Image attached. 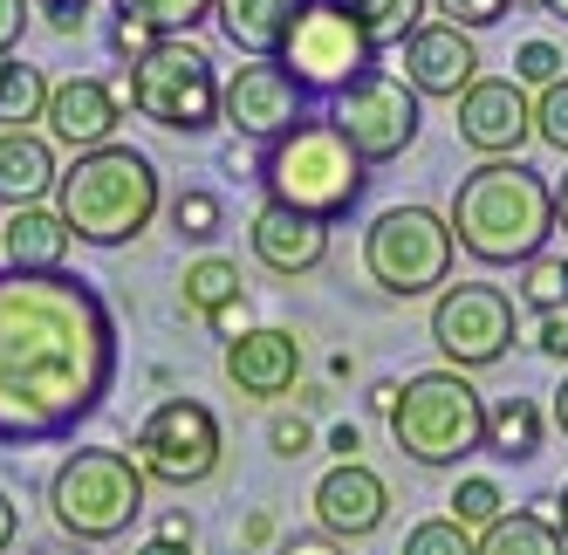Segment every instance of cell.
Here are the masks:
<instances>
[{
    "label": "cell",
    "instance_id": "obj_20",
    "mask_svg": "<svg viewBox=\"0 0 568 555\" xmlns=\"http://www.w3.org/2000/svg\"><path fill=\"white\" fill-rule=\"evenodd\" d=\"M302 14H308V0H213L220 34L247 62H281V49H288Z\"/></svg>",
    "mask_w": 568,
    "mask_h": 555
},
{
    "label": "cell",
    "instance_id": "obj_21",
    "mask_svg": "<svg viewBox=\"0 0 568 555\" xmlns=\"http://www.w3.org/2000/svg\"><path fill=\"white\" fill-rule=\"evenodd\" d=\"M69 248H75V233L55 206H21L0 226V268L8 274H62Z\"/></svg>",
    "mask_w": 568,
    "mask_h": 555
},
{
    "label": "cell",
    "instance_id": "obj_10",
    "mask_svg": "<svg viewBox=\"0 0 568 555\" xmlns=\"http://www.w3.org/2000/svg\"><path fill=\"white\" fill-rule=\"evenodd\" d=\"M520 343V302L500 282H453L432 302V350L445 356V371H494L507 364V350Z\"/></svg>",
    "mask_w": 568,
    "mask_h": 555
},
{
    "label": "cell",
    "instance_id": "obj_23",
    "mask_svg": "<svg viewBox=\"0 0 568 555\" xmlns=\"http://www.w3.org/2000/svg\"><path fill=\"white\" fill-rule=\"evenodd\" d=\"M548 405L541 398H494L486 405V446L479 453H494L500 466H527V460H541L548 446Z\"/></svg>",
    "mask_w": 568,
    "mask_h": 555
},
{
    "label": "cell",
    "instance_id": "obj_3",
    "mask_svg": "<svg viewBox=\"0 0 568 555\" xmlns=\"http://www.w3.org/2000/svg\"><path fill=\"white\" fill-rule=\"evenodd\" d=\"M49 206L69 220V233L83 248H131L138 233H151V220L165 213V179H158L151 151L116 138L103 151L69 158Z\"/></svg>",
    "mask_w": 568,
    "mask_h": 555
},
{
    "label": "cell",
    "instance_id": "obj_50",
    "mask_svg": "<svg viewBox=\"0 0 568 555\" xmlns=\"http://www.w3.org/2000/svg\"><path fill=\"white\" fill-rule=\"evenodd\" d=\"M555 233H568V172L555 179Z\"/></svg>",
    "mask_w": 568,
    "mask_h": 555
},
{
    "label": "cell",
    "instance_id": "obj_22",
    "mask_svg": "<svg viewBox=\"0 0 568 555\" xmlns=\"http://www.w3.org/2000/svg\"><path fill=\"white\" fill-rule=\"evenodd\" d=\"M55 144L42 131H0V206L21 213V206H49L55 200Z\"/></svg>",
    "mask_w": 568,
    "mask_h": 555
},
{
    "label": "cell",
    "instance_id": "obj_35",
    "mask_svg": "<svg viewBox=\"0 0 568 555\" xmlns=\"http://www.w3.org/2000/svg\"><path fill=\"white\" fill-rule=\"evenodd\" d=\"M535 138H541L548 151H561V158H568V75L535 97Z\"/></svg>",
    "mask_w": 568,
    "mask_h": 555
},
{
    "label": "cell",
    "instance_id": "obj_47",
    "mask_svg": "<svg viewBox=\"0 0 568 555\" xmlns=\"http://www.w3.org/2000/svg\"><path fill=\"white\" fill-rule=\"evenodd\" d=\"M548 425H555L561 440H568V371H561V384L548 391Z\"/></svg>",
    "mask_w": 568,
    "mask_h": 555
},
{
    "label": "cell",
    "instance_id": "obj_26",
    "mask_svg": "<svg viewBox=\"0 0 568 555\" xmlns=\"http://www.w3.org/2000/svg\"><path fill=\"white\" fill-rule=\"evenodd\" d=\"M336 8H343L363 34H371V49L384 56V49H404V42L425 28V8H432V0H336Z\"/></svg>",
    "mask_w": 568,
    "mask_h": 555
},
{
    "label": "cell",
    "instance_id": "obj_27",
    "mask_svg": "<svg viewBox=\"0 0 568 555\" xmlns=\"http://www.w3.org/2000/svg\"><path fill=\"white\" fill-rule=\"evenodd\" d=\"M185 309H199L213 323L220 309H233V302H247V274H240V261H226V254H199L192 268H185Z\"/></svg>",
    "mask_w": 568,
    "mask_h": 555
},
{
    "label": "cell",
    "instance_id": "obj_25",
    "mask_svg": "<svg viewBox=\"0 0 568 555\" xmlns=\"http://www.w3.org/2000/svg\"><path fill=\"white\" fill-rule=\"evenodd\" d=\"M49 90L55 83L34 62L8 56V62H0V131H34L49 117Z\"/></svg>",
    "mask_w": 568,
    "mask_h": 555
},
{
    "label": "cell",
    "instance_id": "obj_7",
    "mask_svg": "<svg viewBox=\"0 0 568 555\" xmlns=\"http://www.w3.org/2000/svg\"><path fill=\"white\" fill-rule=\"evenodd\" d=\"M453 254H459V241L438 206H384L363 226V274L390 302L453 289Z\"/></svg>",
    "mask_w": 568,
    "mask_h": 555
},
{
    "label": "cell",
    "instance_id": "obj_45",
    "mask_svg": "<svg viewBox=\"0 0 568 555\" xmlns=\"http://www.w3.org/2000/svg\"><path fill=\"white\" fill-rule=\"evenodd\" d=\"M281 555H343V548H336V535H288Z\"/></svg>",
    "mask_w": 568,
    "mask_h": 555
},
{
    "label": "cell",
    "instance_id": "obj_13",
    "mask_svg": "<svg viewBox=\"0 0 568 555\" xmlns=\"http://www.w3.org/2000/svg\"><path fill=\"white\" fill-rule=\"evenodd\" d=\"M302 117H308V97H302V83L281 62H240L220 83V124L233 138H247V144L288 138Z\"/></svg>",
    "mask_w": 568,
    "mask_h": 555
},
{
    "label": "cell",
    "instance_id": "obj_46",
    "mask_svg": "<svg viewBox=\"0 0 568 555\" xmlns=\"http://www.w3.org/2000/svg\"><path fill=\"white\" fill-rule=\"evenodd\" d=\"M329 453H336V460H356V453H363V425H336V432H329Z\"/></svg>",
    "mask_w": 568,
    "mask_h": 555
},
{
    "label": "cell",
    "instance_id": "obj_37",
    "mask_svg": "<svg viewBox=\"0 0 568 555\" xmlns=\"http://www.w3.org/2000/svg\"><path fill=\"white\" fill-rule=\"evenodd\" d=\"M158 42H165V34H151V28H144V21H131V14H110V28H103V49L124 62V69H131V62H144Z\"/></svg>",
    "mask_w": 568,
    "mask_h": 555
},
{
    "label": "cell",
    "instance_id": "obj_15",
    "mask_svg": "<svg viewBox=\"0 0 568 555\" xmlns=\"http://www.w3.org/2000/svg\"><path fill=\"white\" fill-rule=\"evenodd\" d=\"M453 110H459V144L479 158H520V144L535 138V97L514 75H479Z\"/></svg>",
    "mask_w": 568,
    "mask_h": 555
},
{
    "label": "cell",
    "instance_id": "obj_2",
    "mask_svg": "<svg viewBox=\"0 0 568 555\" xmlns=\"http://www.w3.org/2000/svg\"><path fill=\"white\" fill-rule=\"evenodd\" d=\"M445 226H453V241L479 268H514L520 274L535 254H548L555 185L527 165V158H479V165L453 185Z\"/></svg>",
    "mask_w": 568,
    "mask_h": 555
},
{
    "label": "cell",
    "instance_id": "obj_41",
    "mask_svg": "<svg viewBox=\"0 0 568 555\" xmlns=\"http://www.w3.org/2000/svg\"><path fill=\"white\" fill-rule=\"evenodd\" d=\"M158 542H185V548H199V522H192V514L185 507H165V514H158V528H151Z\"/></svg>",
    "mask_w": 568,
    "mask_h": 555
},
{
    "label": "cell",
    "instance_id": "obj_36",
    "mask_svg": "<svg viewBox=\"0 0 568 555\" xmlns=\"http://www.w3.org/2000/svg\"><path fill=\"white\" fill-rule=\"evenodd\" d=\"M514 8H520V0H432V14H438V21H453V28H466V34L507 21Z\"/></svg>",
    "mask_w": 568,
    "mask_h": 555
},
{
    "label": "cell",
    "instance_id": "obj_40",
    "mask_svg": "<svg viewBox=\"0 0 568 555\" xmlns=\"http://www.w3.org/2000/svg\"><path fill=\"white\" fill-rule=\"evenodd\" d=\"M535 350L548 356V364L568 371V315H541V323H535Z\"/></svg>",
    "mask_w": 568,
    "mask_h": 555
},
{
    "label": "cell",
    "instance_id": "obj_54",
    "mask_svg": "<svg viewBox=\"0 0 568 555\" xmlns=\"http://www.w3.org/2000/svg\"><path fill=\"white\" fill-rule=\"evenodd\" d=\"M0 274H8V268H0Z\"/></svg>",
    "mask_w": 568,
    "mask_h": 555
},
{
    "label": "cell",
    "instance_id": "obj_42",
    "mask_svg": "<svg viewBox=\"0 0 568 555\" xmlns=\"http://www.w3.org/2000/svg\"><path fill=\"white\" fill-rule=\"evenodd\" d=\"M274 535H281V528H274V514H267V507H254L247 522H240V548H274Z\"/></svg>",
    "mask_w": 568,
    "mask_h": 555
},
{
    "label": "cell",
    "instance_id": "obj_5",
    "mask_svg": "<svg viewBox=\"0 0 568 555\" xmlns=\"http://www.w3.org/2000/svg\"><path fill=\"white\" fill-rule=\"evenodd\" d=\"M151 507V481L124 446H75L49 473V514L75 548L124 542Z\"/></svg>",
    "mask_w": 568,
    "mask_h": 555
},
{
    "label": "cell",
    "instance_id": "obj_43",
    "mask_svg": "<svg viewBox=\"0 0 568 555\" xmlns=\"http://www.w3.org/2000/svg\"><path fill=\"white\" fill-rule=\"evenodd\" d=\"M240 330H254V309H247V302H233V309L213 315V336H220V343H233Z\"/></svg>",
    "mask_w": 568,
    "mask_h": 555
},
{
    "label": "cell",
    "instance_id": "obj_38",
    "mask_svg": "<svg viewBox=\"0 0 568 555\" xmlns=\"http://www.w3.org/2000/svg\"><path fill=\"white\" fill-rule=\"evenodd\" d=\"M90 8H97V0H34V14H42L49 34H62V42H75V34H83Z\"/></svg>",
    "mask_w": 568,
    "mask_h": 555
},
{
    "label": "cell",
    "instance_id": "obj_32",
    "mask_svg": "<svg viewBox=\"0 0 568 555\" xmlns=\"http://www.w3.org/2000/svg\"><path fill=\"white\" fill-rule=\"evenodd\" d=\"M404 555H479V535H466L453 514H432L404 528Z\"/></svg>",
    "mask_w": 568,
    "mask_h": 555
},
{
    "label": "cell",
    "instance_id": "obj_53",
    "mask_svg": "<svg viewBox=\"0 0 568 555\" xmlns=\"http://www.w3.org/2000/svg\"><path fill=\"white\" fill-rule=\"evenodd\" d=\"M535 8H541L548 21H561V28H568V0H535Z\"/></svg>",
    "mask_w": 568,
    "mask_h": 555
},
{
    "label": "cell",
    "instance_id": "obj_48",
    "mask_svg": "<svg viewBox=\"0 0 568 555\" xmlns=\"http://www.w3.org/2000/svg\"><path fill=\"white\" fill-rule=\"evenodd\" d=\"M397 391H404L397 377H377V384H371V412H377V418H390V405H397Z\"/></svg>",
    "mask_w": 568,
    "mask_h": 555
},
{
    "label": "cell",
    "instance_id": "obj_11",
    "mask_svg": "<svg viewBox=\"0 0 568 555\" xmlns=\"http://www.w3.org/2000/svg\"><path fill=\"white\" fill-rule=\"evenodd\" d=\"M281 69L302 83V97H343V90H356L371 69H384L377 62V49H371V34H363L336 0H308V14L295 21V34H288V49H281Z\"/></svg>",
    "mask_w": 568,
    "mask_h": 555
},
{
    "label": "cell",
    "instance_id": "obj_18",
    "mask_svg": "<svg viewBox=\"0 0 568 555\" xmlns=\"http://www.w3.org/2000/svg\"><path fill=\"white\" fill-rule=\"evenodd\" d=\"M404 83L418 90V103H459L479 83V42L453 21H425L412 42H404Z\"/></svg>",
    "mask_w": 568,
    "mask_h": 555
},
{
    "label": "cell",
    "instance_id": "obj_51",
    "mask_svg": "<svg viewBox=\"0 0 568 555\" xmlns=\"http://www.w3.org/2000/svg\"><path fill=\"white\" fill-rule=\"evenodd\" d=\"M322 405V384H295V412H315Z\"/></svg>",
    "mask_w": 568,
    "mask_h": 555
},
{
    "label": "cell",
    "instance_id": "obj_9",
    "mask_svg": "<svg viewBox=\"0 0 568 555\" xmlns=\"http://www.w3.org/2000/svg\"><path fill=\"white\" fill-rule=\"evenodd\" d=\"M131 460L144 466L151 487H206L226 460V425L206 398H158L131 432Z\"/></svg>",
    "mask_w": 568,
    "mask_h": 555
},
{
    "label": "cell",
    "instance_id": "obj_28",
    "mask_svg": "<svg viewBox=\"0 0 568 555\" xmlns=\"http://www.w3.org/2000/svg\"><path fill=\"white\" fill-rule=\"evenodd\" d=\"M165 220H172V233L179 241H192V248H213L220 233H226V200L213 185H179L172 200H165Z\"/></svg>",
    "mask_w": 568,
    "mask_h": 555
},
{
    "label": "cell",
    "instance_id": "obj_30",
    "mask_svg": "<svg viewBox=\"0 0 568 555\" xmlns=\"http://www.w3.org/2000/svg\"><path fill=\"white\" fill-rule=\"evenodd\" d=\"M445 507H453V522L466 535H486L507 514V494H500L494 473H459V487H453V501H445Z\"/></svg>",
    "mask_w": 568,
    "mask_h": 555
},
{
    "label": "cell",
    "instance_id": "obj_52",
    "mask_svg": "<svg viewBox=\"0 0 568 555\" xmlns=\"http://www.w3.org/2000/svg\"><path fill=\"white\" fill-rule=\"evenodd\" d=\"M555 528H561V542H568V481L555 487Z\"/></svg>",
    "mask_w": 568,
    "mask_h": 555
},
{
    "label": "cell",
    "instance_id": "obj_49",
    "mask_svg": "<svg viewBox=\"0 0 568 555\" xmlns=\"http://www.w3.org/2000/svg\"><path fill=\"white\" fill-rule=\"evenodd\" d=\"M131 555H199V548H185V542H158V535H151V542H138Z\"/></svg>",
    "mask_w": 568,
    "mask_h": 555
},
{
    "label": "cell",
    "instance_id": "obj_12",
    "mask_svg": "<svg viewBox=\"0 0 568 555\" xmlns=\"http://www.w3.org/2000/svg\"><path fill=\"white\" fill-rule=\"evenodd\" d=\"M329 124L349 138V151L363 158V165H390V158H404L418 144V124H425V103H418V90L404 83L397 69H371L356 90H343L336 103H329Z\"/></svg>",
    "mask_w": 568,
    "mask_h": 555
},
{
    "label": "cell",
    "instance_id": "obj_16",
    "mask_svg": "<svg viewBox=\"0 0 568 555\" xmlns=\"http://www.w3.org/2000/svg\"><path fill=\"white\" fill-rule=\"evenodd\" d=\"M308 507H315L322 535H336V542H363V535H377V528L390 522V481H384L371 460H336V466L315 481Z\"/></svg>",
    "mask_w": 568,
    "mask_h": 555
},
{
    "label": "cell",
    "instance_id": "obj_8",
    "mask_svg": "<svg viewBox=\"0 0 568 555\" xmlns=\"http://www.w3.org/2000/svg\"><path fill=\"white\" fill-rule=\"evenodd\" d=\"M220 83L226 75L213 69V56L192 34H179V42H158L144 62L124 69V103L172 138H206L220 131Z\"/></svg>",
    "mask_w": 568,
    "mask_h": 555
},
{
    "label": "cell",
    "instance_id": "obj_31",
    "mask_svg": "<svg viewBox=\"0 0 568 555\" xmlns=\"http://www.w3.org/2000/svg\"><path fill=\"white\" fill-rule=\"evenodd\" d=\"M514 302H527L535 315H561L568 309V254H535L514 282Z\"/></svg>",
    "mask_w": 568,
    "mask_h": 555
},
{
    "label": "cell",
    "instance_id": "obj_39",
    "mask_svg": "<svg viewBox=\"0 0 568 555\" xmlns=\"http://www.w3.org/2000/svg\"><path fill=\"white\" fill-rule=\"evenodd\" d=\"M34 21V0H0V62L21 56V34Z\"/></svg>",
    "mask_w": 568,
    "mask_h": 555
},
{
    "label": "cell",
    "instance_id": "obj_44",
    "mask_svg": "<svg viewBox=\"0 0 568 555\" xmlns=\"http://www.w3.org/2000/svg\"><path fill=\"white\" fill-rule=\"evenodd\" d=\"M21 542V501L8 494V487H0V555H8Z\"/></svg>",
    "mask_w": 568,
    "mask_h": 555
},
{
    "label": "cell",
    "instance_id": "obj_33",
    "mask_svg": "<svg viewBox=\"0 0 568 555\" xmlns=\"http://www.w3.org/2000/svg\"><path fill=\"white\" fill-rule=\"evenodd\" d=\"M561 75H568V56L548 42V34H535V42L514 49V83H520L527 97H541L548 83H561Z\"/></svg>",
    "mask_w": 568,
    "mask_h": 555
},
{
    "label": "cell",
    "instance_id": "obj_24",
    "mask_svg": "<svg viewBox=\"0 0 568 555\" xmlns=\"http://www.w3.org/2000/svg\"><path fill=\"white\" fill-rule=\"evenodd\" d=\"M479 555H568V542L555 528V494H541L535 507H507L479 535Z\"/></svg>",
    "mask_w": 568,
    "mask_h": 555
},
{
    "label": "cell",
    "instance_id": "obj_34",
    "mask_svg": "<svg viewBox=\"0 0 568 555\" xmlns=\"http://www.w3.org/2000/svg\"><path fill=\"white\" fill-rule=\"evenodd\" d=\"M267 453L288 460V466L308 460V453H315V425H308V412H274V418H267Z\"/></svg>",
    "mask_w": 568,
    "mask_h": 555
},
{
    "label": "cell",
    "instance_id": "obj_19",
    "mask_svg": "<svg viewBox=\"0 0 568 555\" xmlns=\"http://www.w3.org/2000/svg\"><path fill=\"white\" fill-rule=\"evenodd\" d=\"M247 254L267 274H281V282H302V274H315L322 261H329V226H315V220H302L288 206L261 200L254 220H247Z\"/></svg>",
    "mask_w": 568,
    "mask_h": 555
},
{
    "label": "cell",
    "instance_id": "obj_14",
    "mask_svg": "<svg viewBox=\"0 0 568 555\" xmlns=\"http://www.w3.org/2000/svg\"><path fill=\"white\" fill-rule=\"evenodd\" d=\"M49 144L62 151H103L116 144V131L131 124V103H124V75H62L49 90Z\"/></svg>",
    "mask_w": 568,
    "mask_h": 555
},
{
    "label": "cell",
    "instance_id": "obj_29",
    "mask_svg": "<svg viewBox=\"0 0 568 555\" xmlns=\"http://www.w3.org/2000/svg\"><path fill=\"white\" fill-rule=\"evenodd\" d=\"M116 14L144 21L151 34H165V42H179V34H192L199 21H213V0H110Z\"/></svg>",
    "mask_w": 568,
    "mask_h": 555
},
{
    "label": "cell",
    "instance_id": "obj_17",
    "mask_svg": "<svg viewBox=\"0 0 568 555\" xmlns=\"http://www.w3.org/2000/svg\"><path fill=\"white\" fill-rule=\"evenodd\" d=\"M220 371L226 384L240 391V398H288V391L302 384V336L295 330H281V323H254V330H240L226 350H220Z\"/></svg>",
    "mask_w": 568,
    "mask_h": 555
},
{
    "label": "cell",
    "instance_id": "obj_6",
    "mask_svg": "<svg viewBox=\"0 0 568 555\" xmlns=\"http://www.w3.org/2000/svg\"><path fill=\"white\" fill-rule=\"evenodd\" d=\"M390 440L412 466H432V473L466 466L486 446V398L473 391V377L445 371V364L418 371V377H404L397 405H390Z\"/></svg>",
    "mask_w": 568,
    "mask_h": 555
},
{
    "label": "cell",
    "instance_id": "obj_4",
    "mask_svg": "<svg viewBox=\"0 0 568 555\" xmlns=\"http://www.w3.org/2000/svg\"><path fill=\"white\" fill-rule=\"evenodd\" d=\"M254 185L267 206H288L315 226H336L363 206L371 192V165L349 151V138L329 117H302L288 138H274L254 151Z\"/></svg>",
    "mask_w": 568,
    "mask_h": 555
},
{
    "label": "cell",
    "instance_id": "obj_1",
    "mask_svg": "<svg viewBox=\"0 0 568 555\" xmlns=\"http://www.w3.org/2000/svg\"><path fill=\"white\" fill-rule=\"evenodd\" d=\"M124 371V336L83 274H0V446H62Z\"/></svg>",
    "mask_w": 568,
    "mask_h": 555
}]
</instances>
